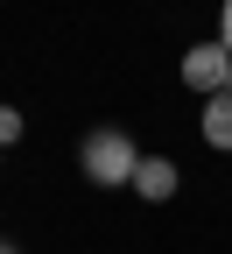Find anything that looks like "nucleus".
<instances>
[{"mask_svg": "<svg viewBox=\"0 0 232 254\" xmlns=\"http://www.w3.org/2000/svg\"><path fill=\"white\" fill-rule=\"evenodd\" d=\"M21 141V106H0V148Z\"/></svg>", "mask_w": 232, "mask_h": 254, "instance_id": "39448f33", "label": "nucleus"}, {"mask_svg": "<svg viewBox=\"0 0 232 254\" xmlns=\"http://www.w3.org/2000/svg\"><path fill=\"white\" fill-rule=\"evenodd\" d=\"M218 43L232 50V0H225V14H218Z\"/></svg>", "mask_w": 232, "mask_h": 254, "instance_id": "423d86ee", "label": "nucleus"}, {"mask_svg": "<svg viewBox=\"0 0 232 254\" xmlns=\"http://www.w3.org/2000/svg\"><path fill=\"white\" fill-rule=\"evenodd\" d=\"M225 92H232V78H225Z\"/></svg>", "mask_w": 232, "mask_h": 254, "instance_id": "6e6552de", "label": "nucleus"}, {"mask_svg": "<svg viewBox=\"0 0 232 254\" xmlns=\"http://www.w3.org/2000/svg\"><path fill=\"white\" fill-rule=\"evenodd\" d=\"M0 254H21V247H0Z\"/></svg>", "mask_w": 232, "mask_h": 254, "instance_id": "0eeeda50", "label": "nucleus"}, {"mask_svg": "<svg viewBox=\"0 0 232 254\" xmlns=\"http://www.w3.org/2000/svg\"><path fill=\"white\" fill-rule=\"evenodd\" d=\"M78 170H85L98 190H120V184H134L141 148H134V134H127V127H92V134L78 141Z\"/></svg>", "mask_w": 232, "mask_h": 254, "instance_id": "f257e3e1", "label": "nucleus"}, {"mask_svg": "<svg viewBox=\"0 0 232 254\" xmlns=\"http://www.w3.org/2000/svg\"><path fill=\"white\" fill-rule=\"evenodd\" d=\"M204 141L218 148V155H232V92H218V99H204Z\"/></svg>", "mask_w": 232, "mask_h": 254, "instance_id": "20e7f679", "label": "nucleus"}, {"mask_svg": "<svg viewBox=\"0 0 232 254\" xmlns=\"http://www.w3.org/2000/svg\"><path fill=\"white\" fill-rule=\"evenodd\" d=\"M225 78H232V50L211 36V43H190L183 50V85L190 92H204V99H218L225 92Z\"/></svg>", "mask_w": 232, "mask_h": 254, "instance_id": "f03ea898", "label": "nucleus"}, {"mask_svg": "<svg viewBox=\"0 0 232 254\" xmlns=\"http://www.w3.org/2000/svg\"><path fill=\"white\" fill-rule=\"evenodd\" d=\"M134 190H141L148 205H169V198H176V163H169V155H141Z\"/></svg>", "mask_w": 232, "mask_h": 254, "instance_id": "7ed1b4c3", "label": "nucleus"}]
</instances>
